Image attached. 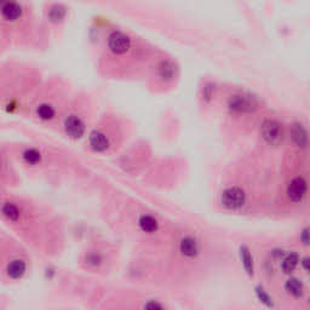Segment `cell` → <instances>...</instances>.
Wrapping results in <instances>:
<instances>
[{
  "mask_svg": "<svg viewBox=\"0 0 310 310\" xmlns=\"http://www.w3.org/2000/svg\"><path fill=\"white\" fill-rule=\"evenodd\" d=\"M26 98V74L18 63H0V109L8 114L21 113Z\"/></svg>",
  "mask_w": 310,
  "mask_h": 310,
  "instance_id": "cell-1",
  "label": "cell"
},
{
  "mask_svg": "<svg viewBox=\"0 0 310 310\" xmlns=\"http://www.w3.org/2000/svg\"><path fill=\"white\" fill-rule=\"evenodd\" d=\"M106 45H107V50L109 54H112L116 57H122L125 56L131 50L132 39L125 32L116 30L109 33Z\"/></svg>",
  "mask_w": 310,
  "mask_h": 310,
  "instance_id": "cell-2",
  "label": "cell"
},
{
  "mask_svg": "<svg viewBox=\"0 0 310 310\" xmlns=\"http://www.w3.org/2000/svg\"><path fill=\"white\" fill-rule=\"evenodd\" d=\"M88 125L85 119L76 112H70L63 119V131L72 140H80L85 136Z\"/></svg>",
  "mask_w": 310,
  "mask_h": 310,
  "instance_id": "cell-3",
  "label": "cell"
},
{
  "mask_svg": "<svg viewBox=\"0 0 310 310\" xmlns=\"http://www.w3.org/2000/svg\"><path fill=\"white\" fill-rule=\"evenodd\" d=\"M260 134L268 144L278 146L284 140V128L278 120L268 119L262 124Z\"/></svg>",
  "mask_w": 310,
  "mask_h": 310,
  "instance_id": "cell-4",
  "label": "cell"
},
{
  "mask_svg": "<svg viewBox=\"0 0 310 310\" xmlns=\"http://www.w3.org/2000/svg\"><path fill=\"white\" fill-rule=\"evenodd\" d=\"M88 148L97 154H103L112 147L110 136L102 128H94L88 136Z\"/></svg>",
  "mask_w": 310,
  "mask_h": 310,
  "instance_id": "cell-5",
  "label": "cell"
},
{
  "mask_svg": "<svg viewBox=\"0 0 310 310\" xmlns=\"http://www.w3.org/2000/svg\"><path fill=\"white\" fill-rule=\"evenodd\" d=\"M33 114L42 122H51L58 116V108L50 100H39L33 106Z\"/></svg>",
  "mask_w": 310,
  "mask_h": 310,
  "instance_id": "cell-6",
  "label": "cell"
},
{
  "mask_svg": "<svg viewBox=\"0 0 310 310\" xmlns=\"http://www.w3.org/2000/svg\"><path fill=\"white\" fill-rule=\"evenodd\" d=\"M222 205L229 210H236L242 208L246 202V194L239 186H230L226 189L220 196Z\"/></svg>",
  "mask_w": 310,
  "mask_h": 310,
  "instance_id": "cell-7",
  "label": "cell"
},
{
  "mask_svg": "<svg viewBox=\"0 0 310 310\" xmlns=\"http://www.w3.org/2000/svg\"><path fill=\"white\" fill-rule=\"evenodd\" d=\"M254 106L256 104H254V100L244 94H234V96L229 98L228 102V108L230 109L232 113L238 114L248 113V112H251L254 108Z\"/></svg>",
  "mask_w": 310,
  "mask_h": 310,
  "instance_id": "cell-8",
  "label": "cell"
},
{
  "mask_svg": "<svg viewBox=\"0 0 310 310\" xmlns=\"http://www.w3.org/2000/svg\"><path fill=\"white\" fill-rule=\"evenodd\" d=\"M306 189H308L306 180L303 177L298 176L292 180L290 184L287 186V196L291 202H300L306 196Z\"/></svg>",
  "mask_w": 310,
  "mask_h": 310,
  "instance_id": "cell-9",
  "label": "cell"
},
{
  "mask_svg": "<svg viewBox=\"0 0 310 310\" xmlns=\"http://www.w3.org/2000/svg\"><path fill=\"white\" fill-rule=\"evenodd\" d=\"M16 155H18L20 160L28 166H38L44 159L42 152L34 146H27V147L22 148Z\"/></svg>",
  "mask_w": 310,
  "mask_h": 310,
  "instance_id": "cell-10",
  "label": "cell"
},
{
  "mask_svg": "<svg viewBox=\"0 0 310 310\" xmlns=\"http://www.w3.org/2000/svg\"><path fill=\"white\" fill-rule=\"evenodd\" d=\"M0 214H2L8 223H17L21 220L22 208L17 202L6 200V202H2V205H0Z\"/></svg>",
  "mask_w": 310,
  "mask_h": 310,
  "instance_id": "cell-11",
  "label": "cell"
},
{
  "mask_svg": "<svg viewBox=\"0 0 310 310\" xmlns=\"http://www.w3.org/2000/svg\"><path fill=\"white\" fill-rule=\"evenodd\" d=\"M6 275L10 279L12 280H20L24 276L26 272H27V262L24 258H12L6 264V268H5Z\"/></svg>",
  "mask_w": 310,
  "mask_h": 310,
  "instance_id": "cell-12",
  "label": "cell"
},
{
  "mask_svg": "<svg viewBox=\"0 0 310 310\" xmlns=\"http://www.w3.org/2000/svg\"><path fill=\"white\" fill-rule=\"evenodd\" d=\"M180 251L184 257L188 258L196 257L198 254H199V245H198V241L192 236L183 238L180 242Z\"/></svg>",
  "mask_w": 310,
  "mask_h": 310,
  "instance_id": "cell-13",
  "label": "cell"
},
{
  "mask_svg": "<svg viewBox=\"0 0 310 310\" xmlns=\"http://www.w3.org/2000/svg\"><path fill=\"white\" fill-rule=\"evenodd\" d=\"M67 17V8L62 4H54L48 10V20L51 24H61Z\"/></svg>",
  "mask_w": 310,
  "mask_h": 310,
  "instance_id": "cell-14",
  "label": "cell"
},
{
  "mask_svg": "<svg viewBox=\"0 0 310 310\" xmlns=\"http://www.w3.org/2000/svg\"><path fill=\"white\" fill-rule=\"evenodd\" d=\"M291 136L292 140H294L296 144L300 148H306V144H308V134H306V130L304 128V126L302 124H294L292 126L291 130Z\"/></svg>",
  "mask_w": 310,
  "mask_h": 310,
  "instance_id": "cell-15",
  "label": "cell"
},
{
  "mask_svg": "<svg viewBox=\"0 0 310 310\" xmlns=\"http://www.w3.org/2000/svg\"><path fill=\"white\" fill-rule=\"evenodd\" d=\"M240 260L242 263L244 269L248 275H254V257H252L251 251L246 246H240Z\"/></svg>",
  "mask_w": 310,
  "mask_h": 310,
  "instance_id": "cell-16",
  "label": "cell"
},
{
  "mask_svg": "<svg viewBox=\"0 0 310 310\" xmlns=\"http://www.w3.org/2000/svg\"><path fill=\"white\" fill-rule=\"evenodd\" d=\"M138 224L140 228L144 232H154L158 230V228H159L158 220H155L153 216H150V214H143V216H140Z\"/></svg>",
  "mask_w": 310,
  "mask_h": 310,
  "instance_id": "cell-17",
  "label": "cell"
},
{
  "mask_svg": "<svg viewBox=\"0 0 310 310\" xmlns=\"http://www.w3.org/2000/svg\"><path fill=\"white\" fill-rule=\"evenodd\" d=\"M298 262H300V257L296 252H291L290 254L284 258L282 263H281V268H282V272H286V274H291L292 272L297 268Z\"/></svg>",
  "mask_w": 310,
  "mask_h": 310,
  "instance_id": "cell-18",
  "label": "cell"
},
{
  "mask_svg": "<svg viewBox=\"0 0 310 310\" xmlns=\"http://www.w3.org/2000/svg\"><path fill=\"white\" fill-rule=\"evenodd\" d=\"M158 74L162 80H171L174 76V66L170 61H162L158 66Z\"/></svg>",
  "mask_w": 310,
  "mask_h": 310,
  "instance_id": "cell-19",
  "label": "cell"
},
{
  "mask_svg": "<svg viewBox=\"0 0 310 310\" xmlns=\"http://www.w3.org/2000/svg\"><path fill=\"white\" fill-rule=\"evenodd\" d=\"M286 291L290 294H292L294 297H302L303 296V284L300 280L296 279V278H291L286 281L285 285Z\"/></svg>",
  "mask_w": 310,
  "mask_h": 310,
  "instance_id": "cell-20",
  "label": "cell"
},
{
  "mask_svg": "<svg viewBox=\"0 0 310 310\" xmlns=\"http://www.w3.org/2000/svg\"><path fill=\"white\" fill-rule=\"evenodd\" d=\"M256 294H257L258 300H260V303H263L264 306H269V308H272V306H274L272 297L268 294V292H266L262 286H257L256 287Z\"/></svg>",
  "mask_w": 310,
  "mask_h": 310,
  "instance_id": "cell-21",
  "label": "cell"
},
{
  "mask_svg": "<svg viewBox=\"0 0 310 310\" xmlns=\"http://www.w3.org/2000/svg\"><path fill=\"white\" fill-rule=\"evenodd\" d=\"M85 260H86V263L88 264V266H98L100 264L102 263L103 258H102L101 254H97V252H90V254H86Z\"/></svg>",
  "mask_w": 310,
  "mask_h": 310,
  "instance_id": "cell-22",
  "label": "cell"
},
{
  "mask_svg": "<svg viewBox=\"0 0 310 310\" xmlns=\"http://www.w3.org/2000/svg\"><path fill=\"white\" fill-rule=\"evenodd\" d=\"M8 155L10 153H8L6 148L0 147V176H2V172L6 170L8 165Z\"/></svg>",
  "mask_w": 310,
  "mask_h": 310,
  "instance_id": "cell-23",
  "label": "cell"
},
{
  "mask_svg": "<svg viewBox=\"0 0 310 310\" xmlns=\"http://www.w3.org/2000/svg\"><path fill=\"white\" fill-rule=\"evenodd\" d=\"M144 310H164L162 306L156 300H149V302L146 304Z\"/></svg>",
  "mask_w": 310,
  "mask_h": 310,
  "instance_id": "cell-24",
  "label": "cell"
},
{
  "mask_svg": "<svg viewBox=\"0 0 310 310\" xmlns=\"http://www.w3.org/2000/svg\"><path fill=\"white\" fill-rule=\"evenodd\" d=\"M300 241H302L306 246L309 245V229L308 228H306L302 232H300Z\"/></svg>",
  "mask_w": 310,
  "mask_h": 310,
  "instance_id": "cell-25",
  "label": "cell"
},
{
  "mask_svg": "<svg viewBox=\"0 0 310 310\" xmlns=\"http://www.w3.org/2000/svg\"><path fill=\"white\" fill-rule=\"evenodd\" d=\"M300 263H302V266H303V268H304V270L306 272H308V269H309V258L308 257H304L302 260H300Z\"/></svg>",
  "mask_w": 310,
  "mask_h": 310,
  "instance_id": "cell-26",
  "label": "cell"
}]
</instances>
